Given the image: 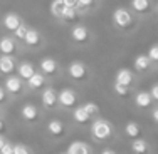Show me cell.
Instances as JSON below:
<instances>
[{
	"label": "cell",
	"mask_w": 158,
	"mask_h": 154,
	"mask_svg": "<svg viewBox=\"0 0 158 154\" xmlns=\"http://www.w3.org/2000/svg\"><path fill=\"white\" fill-rule=\"evenodd\" d=\"M113 134V126L104 119H98L91 124V136L96 139V141H106L110 139Z\"/></svg>",
	"instance_id": "1"
},
{
	"label": "cell",
	"mask_w": 158,
	"mask_h": 154,
	"mask_svg": "<svg viewBox=\"0 0 158 154\" xmlns=\"http://www.w3.org/2000/svg\"><path fill=\"white\" fill-rule=\"evenodd\" d=\"M113 22L116 27L119 29H130L133 25V17H131L130 10L126 9H116L113 12Z\"/></svg>",
	"instance_id": "2"
},
{
	"label": "cell",
	"mask_w": 158,
	"mask_h": 154,
	"mask_svg": "<svg viewBox=\"0 0 158 154\" xmlns=\"http://www.w3.org/2000/svg\"><path fill=\"white\" fill-rule=\"evenodd\" d=\"M67 74L74 79V81H84L88 79V67L84 65L82 62H71L69 69H67Z\"/></svg>",
	"instance_id": "3"
},
{
	"label": "cell",
	"mask_w": 158,
	"mask_h": 154,
	"mask_svg": "<svg viewBox=\"0 0 158 154\" xmlns=\"http://www.w3.org/2000/svg\"><path fill=\"white\" fill-rule=\"evenodd\" d=\"M57 101L62 107H74L77 102V97L71 89H62V91L57 94Z\"/></svg>",
	"instance_id": "4"
},
{
	"label": "cell",
	"mask_w": 158,
	"mask_h": 154,
	"mask_svg": "<svg viewBox=\"0 0 158 154\" xmlns=\"http://www.w3.org/2000/svg\"><path fill=\"white\" fill-rule=\"evenodd\" d=\"M71 37H73L74 42L86 44L89 40V30L84 27V25H74L73 30H71Z\"/></svg>",
	"instance_id": "5"
},
{
	"label": "cell",
	"mask_w": 158,
	"mask_h": 154,
	"mask_svg": "<svg viewBox=\"0 0 158 154\" xmlns=\"http://www.w3.org/2000/svg\"><path fill=\"white\" fill-rule=\"evenodd\" d=\"M5 91L10 92V94H20L22 89H24V84H22L20 77H15V76H10L5 79Z\"/></svg>",
	"instance_id": "6"
},
{
	"label": "cell",
	"mask_w": 158,
	"mask_h": 154,
	"mask_svg": "<svg viewBox=\"0 0 158 154\" xmlns=\"http://www.w3.org/2000/svg\"><path fill=\"white\" fill-rule=\"evenodd\" d=\"M15 70V59L12 54H3L0 57V72L2 74H12Z\"/></svg>",
	"instance_id": "7"
},
{
	"label": "cell",
	"mask_w": 158,
	"mask_h": 154,
	"mask_svg": "<svg viewBox=\"0 0 158 154\" xmlns=\"http://www.w3.org/2000/svg\"><path fill=\"white\" fill-rule=\"evenodd\" d=\"M39 69L42 74H47V76H54L56 72H57V62L54 61L52 57H44L42 61L39 64Z\"/></svg>",
	"instance_id": "8"
},
{
	"label": "cell",
	"mask_w": 158,
	"mask_h": 154,
	"mask_svg": "<svg viewBox=\"0 0 158 154\" xmlns=\"http://www.w3.org/2000/svg\"><path fill=\"white\" fill-rule=\"evenodd\" d=\"M47 132L51 134L52 137H62L64 132H66V127H64L62 121H59V119H52V121L47 122Z\"/></svg>",
	"instance_id": "9"
},
{
	"label": "cell",
	"mask_w": 158,
	"mask_h": 154,
	"mask_svg": "<svg viewBox=\"0 0 158 154\" xmlns=\"http://www.w3.org/2000/svg\"><path fill=\"white\" fill-rule=\"evenodd\" d=\"M20 114L27 122H35L37 119H39V111H37V107L34 106V104H25V106L22 107Z\"/></svg>",
	"instance_id": "10"
},
{
	"label": "cell",
	"mask_w": 158,
	"mask_h": 154,
	"mask_svg": "<svg viewBox=\"0 0 158 154\" xmlns=\"http://www.w3.org/2000/svg\"><path fill=\"white\" fill-rule=\"evenodd\" d=\"M40 99H42V104L46 107H54L56 104L59 102L57 101V92L54 91V87H47L46 91L42 92V97H40Z\"/></svg>",
	"instance_id": "11"
},
{
	"label": "cell",
	"mask_w": 158,
	"mask_h": 154,
	"mask_svg": "<svg viewBox=\"0 0 158 154\" xmlns=\"http://www.w3.org/2000/svg\"><path fill=\"white\" fill-rule=\"evenodd\" d=\"M3 27L7 29V30H10V32H14L15 29L19 27V25L22 24V20H20V17L17 15V14H12V12H9L5 17H3Z\"/></svg>",
	"instance_id": "12"
},
{
	"label": "cell",
	"mask_w": 158,
	"mask_h": 154,
	"mask_svg": "<svg viewBox=\"0 0 158 154\" xmlns=\"http://www.w3.org/2000/svg\"><path fill=\"white\" fill-rule=\"evenodd\" d=\"M152 102H153V97H152V94L146 92V91H141V92H138L136 96H135V104H136L140 109L150 107Z\"/></svg>",
	"instance_id": "13"
},
{
	"label": "cell",
	"mask_w": 158,
	"mask_h": 154,
	"mask_svg": "<svg viewBox=\"0 0 158 154\" xmlns=\"http://www.w3.org/2000/svg\"><path fill=\"white\" fill-rule=\"evenodd\" d=\"M131 151L135 154H150V144L141 137H136L131 141Z\"/></svg>",
	"instance_id": "14"
},
{
	"label": "cell",
	"mask_w": 158,
	"mask_h": 154,
	"mask_svg": "<svg viewBox=\"0 0 158 154\" xmlns=\"http://www.w3.org/2000/svg\"><path fill=\"white\" fill-rule=\"evenodd\" d=\"M73 117H74V121L79 122V124H89V122H91V117H93V116L89 114V112L86 111L82 106H79V107L74 109Z\"/></svg>",
	"instance_id": "15"
},
{
	"label": "cell",
	"mask_w": 158,
	"mask_h": 154,
	"mask_svg": "<svg viewBox=\"0 0 158 154\" xmlns=\"http://www.w3.org/2000/svg\"><path fill=\"white\" fill-rule=\"evenodd\" d=\"M141 132H143V129H141V126H140L138 122H133V121L126 122V126H125V134H126L128 137L136 139V137L141 136Z\"/></svg>",
	"instance_id": "16"
},
{
	"label": "cell",
	"mask_w": 158,
	"mask_h": 154,
	"mask_svg": "<svg viewBox=\"0 0 158 154\" xmlns=\"http://www.w3.org/2000/svg\"><path fill=\"white\" fill-rule=\"evenodd\" d=\"M116 82H119L123 85H131V82H133V72L130 69H119L116 72Z\"/></svg>",
	"instance_id": "17"
},
{
	"label": "cell",
	"mask_w": 158,
	"mask_h": 154,
	"mask_svg": "<svg viewBox=\"0 0 158 154\" xmlns=\"http://www.w3.org/2000/svg\"><path fill=\"white\" fill-rule=\"evenodd\" d=\"M131 9L138 14H146L152 9V2L150 0H131Z\"/></svg>",
	"instance_id": "18"
},
{
	"label": "cell",
	"mask_w": 158,
	"mask_h": 154,
	"mask_svg": "<svg viewBox=\"0 0 158 154\" xmlns=\"http://www.w3.org/2000/svg\"><path fill=\"white\" fill-rule=\"evenodd\" d=\"M19 77L20 79H25V81H29V79L32 77V74L35 72V69H34V65L31 62H22L20 65H19Z\"/></svg>",
	"instance_id": "19"
},
{
	"label": "cell",
	"mask_w": 158,
	"mask_h": 154,
	"mask_svg": "<svg viewBox=\"0 0 158 154\" xmlns=\"http://www.w3.org/2000/svg\"><path fill=\"white\" fill-rule=\"evenodd\" d=\"M15 42H14L10 37H3L0 39V52L2 54H14L15 52Z\"/></svg>",
	"instance_id": "20"
},
{
	"label": "cell",
	"mask_w": 158,
	"mask_h": 154,
	"mask_svg": "<svg viewBox=\"0 0 158 154\" xmlns=\"http://www.w3.org/2000/svg\"><path fill=\"white\" fill-rule=\"evenodd\" d=\"M44 84H46L44 74H39V72H34L32 77L27 81V85L31 89H40V87H44Z\"/></svg>",
	"instance_id": "21"
},
{
	"label": "cell",
	"mask_w": 158,
	"mask_h": 154,
	"mask_svg": "<svg viewBox=\"0 0 158 154\" xmlns=\"http://www.w3.org/2000/svg\"><path fill=\"white\" fill-rule=\"evenodd\" d=\"M24 42L27 44L29 47H35V45H39V44H40V35H39V32L34 30V29H29L27 35H25V39H24Z\"/></svg>",
	"instance_id": "22"
},
{
	"label": "cell",
	"mask_w": 158,
	"mask_h": 154,
	"mask_svg": "<svg viewBox=\"0 0 158 154\" xmlns=\"http://www.w3.org/2000/svg\"><path fill=\"white\" fill-rule=\"evenodd\" d=\"M150 64H152V61H150V57L146 54H141V55H138L136 59H135V69L136 70H146L150 67Z\"/></svg>",
	"instance_id": "23"
},
{
	"label": "cell",
	"mask_w": 158,
	"mask_h": 154,
	"mask_svg": "<svg viewBox=\"0 0 158 154\" xmlns=\"http://www.w3.org/2000/svg\"><path fill=\"white\" fill-rule=\"evenodd\" d=\"M67 154H89V149L88 146L84 144V142H73V144L69 146V149H67Z\"/></svg>",
	"instance_id": "24"
},
{
	"label": "cell",
	"mask_w": 158,
	"mask_h": 154,
	"mask_svg": "<svg viewBox=\"0 0 158 154\" xmlns=\"http://www.w3.org/2000/svg\"><path fill=\"white\" fill-rule=\"evenodd\" d=\"M61 20L64 22H74L77 20V7H66L61 15Z\"/></svg>",
	"instance_id": "25"
},
{
	"label": "cell",
	"mask_w": 158,
	"mask_h": 154,
	"mask_svg": "<svg viewBox=\"0 0 158 154\" xmlns=\"http://www.w3.org/2000/svg\"><path fill=\"white\" fill-rule=\"evenodd\" d=\"M64 9H66V5H64L62 0H52V2H51V14H52L54 17L61 18Z\"/></svg>",
	"instance_id": "26"
},
{
	"label": "cell",
	"mask_w": 158,
	"mask_h": 154,
	"mask_svg": "<svg viewBox=\"0 0 158 154\" xmlns=\"http://www.w3.org/2000/svg\"><path fill=\"white\" fill-rule=\"evenodd\" d=\"M113 89H114V92L118 94L119 97H130V85H123V84H119V82H114V85H113Z\"/></svg>",
	"instance_id": "27"
},
{
	"label": "cell",
	"mask_w": 158,
	"mask_h": 154,
	"mask_svg": "<svg viewBox=\"0 0 158 154\" xmlns=\"http://www.w3.org/2000/svg\"><path fill=\"white\" fill-rule=\"evenodd\" d=\"M27 32H29V27H25L24 24H20L15 30H14V34H15V37H17L19 40H24L25 35H27Z\"/></svg>",
	"instance_id": "28"
},
{
	"label": "cell",
	"mask_w": 158,
	"mask_h": 154,
	"mask_svg": "<svg viewBox=\"0 0 158 154\" xmlns=\"http://www.w3.org/2000/svg\"><path fill=\"white\" fill-rule=\"evenodd\" d=\"M82 107H84V109H86V111H88L91 116H96L98 112H99V107H98V104H94V102H86Z\"/></svg>",
	"instance_id": "29"
},
{
	"label": "cell",
	"mask_w": 158,
	"mask_h": 154,
	"mask_svg": "<svg viewBox=\"0 0 158 154\" xmlns=\"http://www.w3.org/2000/svg\"><path fill=\"white\" fill-rule=\"evenodd\" d=\"M150 57V61L152 62H158V45H152L148 50V54H146Z\"/></svg>",
	"instance_id": "30"
},
{
	"label": "cell",
	"mask_w": 158,
	"mask_h": 154,
	"mask_svg": "<svg viewBox=\"0 0 158 154\" xmlns=\"http://www.w3.org/2000/svg\"><path fill=\"white\" fill-rule=\"evenodd\" d=\"M14 154H31V151L24 144H15L14 146Z\"/></svg>",
	"instance_id": "31"
},
{
	"label": "cell",
	"mask_w": 158,
	"mask_h": 154,
	"mask_svg": "<svg viewBox=\"0 0 158 154\" xmlns=\"http://www.w3.org/2000/svg\"><path fill=\"white\" fill-rule=\"evenodd\" d=\"M0 154H14V146L10 144V142H5L3 148L0 149Z\"/></svg>",
	"instance_id": "32"
},
{
	"label": "cell",
	"mask_w": 158,
	"mask_h": 154,
	"mask_svg": "<svg viewBox=\"0 0 158 154\" xmlns=\"http://www.w3.org/2000/svg\"><path fill=\"white\" fill-rule=\"evenodd\" d=\"M150 94H152L153 101H158V84H153L152 89H150Z\"/></svg>",
	"instance_id": "33"
},
{
	"label": "cell",
	"mask_w": 158,
	"mask_h": 154,
	"mask_svg": "<svg viewBox=\"0 0 158 154\" xmlns=\"http://www.w3.org/2000/svg\"><path fill=\"white\" fill-rule=\"evenodd\" d=\"M93 2H94V0H77L79 7H91Z\"/></svg>",
	"instance_id": "34"
},
{
	"label": "cell",
	"mask_w": 158,
	"mask_h": 154,
	"mask_svg": "<svg viewBox=\"0 0 158 154\" xmlns=\"http://www.w3.org/2000/svg\"><path fill=\"white\" fill-rule=\"evenodd\" d=\"M62 2H64V5H66V7H79L77 0H62Z\"/></svg>",
	"instance_id": "35"
},
{
	"label": "cell",
	"mask_w": 158,
	"mask_h": 154,
	"mask_svg": "<svg viewBox=\"0 0 158 154\" xmlns=\"http://www.w3.org/2000/svg\"><path fill=\"white\" fill-rule=\"evenodd\" d=\"M5 99H7V91L5 87H0V102H5Z\"/></svg>",
	"instance_id": "36"
},
{
	"label": "cell",
	"mask_w": 158,
	"mask_h": 154,
	"mask_svg": "<svg viewBox=\"0 0 158 154\" xmlns=\"http://www.w3.org/2000/svg\"><path fill=\"white\" fill-rule=\"evenodd\" d=\"M152 119L158 124V107H155V109L152 111Z\"/></svg>",
	"instance_id": "37"
},
{
	"label": "cell",
	"mask_w": 158,
	"mask_h": 154,
	"mask_svg": "<svg viewBox=\"0 0 158 154\" xmlns=\"http://www.w3.org/2000/svg\"><path fill=\"white\" fill-rule=\"evenodd\" d=\"M5 129H7V126H5V121H3L2 117H0V134H2Z\"/></svg>",
	"instance_id": "38"
},
{
	"label": "cell",
	"mask_w": 158,
	"mask_h": 154,
	"mask_svg": "<svg viewBox=\"0 0 158 154\" xmlns=\"http://www.w3.org/2000/svg\"><path fill=\"white\" fill-rule=\"evenodd\" d=\"M5 142H7V141L3 139V136H2V134H0V149L3 148V144H5Z\"/></svg>",
	"instance_id": "39"
},
{
	"label": "cell",
	"mask_w": 158,
	"mask_h": 154,
	"mask_svg": "<svg viewBox=\"0 0 158 154\" xmlns=\"http://www.w3.org/2000/svg\"><path fill=\"white\" fill-rule=\"evenodd\" d=\"M101 154H116V152L113 151V149H104V151L101 152Z\"/></svg>",
	"instance_id": "40"
},
{
	"label": "cell",
	"mask_w": 158,
	"mask_h": 154,
	"mask_svg": "<svg viewBox=\"0 0 158 154\" xmlns=\"http://www.w3.org/2000/svg\"><path fill=\"white\" fill-rule=\"evenodd\" d=\"M61 154H67V152H61Z\"/></svg>",
	"instance_id": "41"
}]
</instances>
